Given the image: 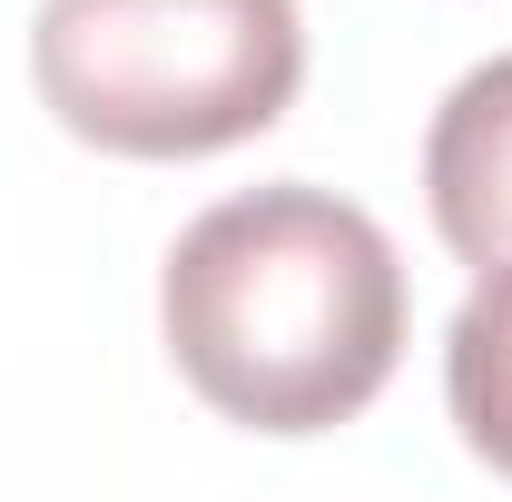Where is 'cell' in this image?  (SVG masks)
Returning <instances> with one entry per match:
<instances>
[{
  "mask_svg": "<svg viewBox=\"0 0 512 502\" xmlns=\"http://www.w3.org/2000/svg\"><path fill=\"white\" fill-rule=\"evenodd\" d=\"M158 335L207 414L335 434L394 384L404 256L355 197L276 178L217 197L158 266Z\"/></svg>",
  "mask_w": 512,
  "mask_h": 502,
  "instance_id": "6da1fadb",
  "label": "cell"
},
{
  "mask_svg": "<svg viewBox=\"0 0 512 502\" xmlns=\"http://www.w3.org/2000/svg\"><path fill=\"white\" fill-rule=\"evenodd\" d=\"M40 109L99 158H217L276 128L306 89L296 0H40Z\"/></svg>",
  "mask_w": 512,
  "mask_h": 502,
  "instance_id": "7a4b0ae2",
  "label": "cell"
},
{
  "mask_svg": "<svg viewBox=\"0 0 512 502\" xmlns=\"http://www.w3.org/2000/svg\"><path fill=\"white\" fill-rule=\"evenodd\" d=\"M424 207L463 266H512V50L444 89L424 128Z\"/></svg>",
  "mask_w": 512,
  "mask_h": 502,
  "instance_id": "3957f363",
  "label": "cell"
},
{
  "mask_svg": "<svg viewBox=\"0 0 512 502\" xmlns=\"http://www.w3.org/2000/svg\"><path fill=\"white\" fill-rule=\"evenodd\" d=\"M444 404L463 443L512 473V266H473V296L444 325Z\"/></svg>",
  "mask_w": 512,
  "mask_h": 502,
  "instance_id": "277c9868",
  "label": "cell"
}]
</instances>
